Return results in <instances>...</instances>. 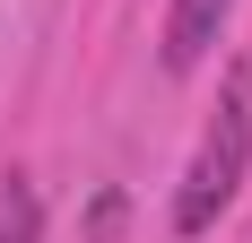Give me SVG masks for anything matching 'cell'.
<instances>
[{"label":"cell","instance_id":"1","mask_svg":"<svg viewBox=\"0 0 252 243\" xmlns=\"http://www.w3.org/2000/svg\"><path fill=\"white\" fill-rule=\"evenodd\" d=\"M244 156H252V70H226V96H218V122L200 130V156L174 191V235H209L218 209L244 191Z\"/></svg>","mask_w":252,"mask_h":243},{"label":"cell","instance_id":"2","mask_svg":"<svg viewBox=\"0 0 252 243\" xmlns=\"http://www.w3.org/2000/svg\"><path fill=\"white\" fill-rule=\"evenodd\" d=\"M226 9L235 0H174V18H165V70H200L209 44L226 35Z\"/></svg>","mask_w":252,"mask_h":243},{"label":"cell","instance_id":"3","mask_svg":"<svg viewBox=\"0 0 252 243\" xmlns=\"http://www.w3.org/2000/svg\"><path fill=\"white\" fill-rule=\"evenodd\" d=\"M0 243H44V200L26 174H0Z\"/></svg>","mask_w":252,"mask_h":243},{"label":"cell","instance_id":"4","mask_svg":"<svg viewBox=\"0 0 252 243\" xmlns=\"http://www.w3.org/2000/svg\"><path fill=\"white\" fill-rule=\"evenodd\" d=\"M113 226H122V200L104 191V200H96V226H87V235H96V243H113Z\"/></svg>","mask_w":252,"mask_h":243}]
</instances>
